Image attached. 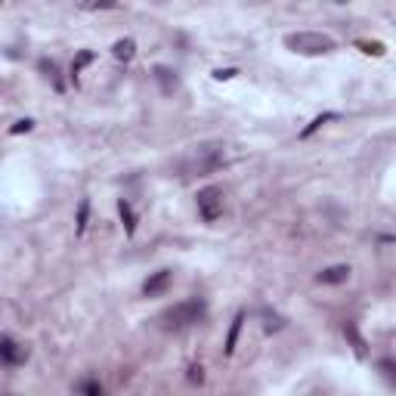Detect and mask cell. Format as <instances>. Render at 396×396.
Segmentation results:
<instances>
[{"label": "cell", "instance_id": "ac0fdd59", "mask_svg": "<svg viewBox=\"0 0 396 396\" xmlns=\"http://www.w3.org/2000/svg\"><path fill=\"white\" fill-rule=\"evenodd\" d=\"M31 127H34V121H28V118L25 121H15L13 127H10V134H28Z\"/></svg>", "mask_w": 396, "mask_h": 396}, {"label": "cell", "instance_id": "30bf717a", "mask_svg": "<svg viewBox=\"0 0 396 396\" xmlns=\"http://www.w3.org/2000/svg\"><path fill=\"white\" fill-rule=\"evenodd\" d=\"M242 322H245V313H238L236 319H232V328H229V338H226V353L229 356L236 353V340H238V331H242Z\"/></svg>", "mask_w": 396, "mask_h": 396}, {"label": "cell", "instance_id": "5b68a950", "mask_svg": "<svg viewBox=\"0 0 396 396\" xmlns=\"http://www.w3.org/2000/svg\"><path fill=\"white\" fill-rule=\"evenodd\" d=\"M167 285H170V269H158L152 279H146L143 294H146V298H158L161 291H167Z\"/></svg>", "mask_w": 396, "mask_h": 396}, {"label": "cell", "instance_id": "9c48e42d", "mask_svg": "<svg viewBox=\"0 0 396 396\" xmlns=\"http://www.w3.org/2000/svg\"><path fill=\"white\" fill-rule=\"evenodd\" d=\"M155 77H158V84H161V90H165V93H170V90L177 87V77H174V72H170V68H165V65L155 68Z\"/></svg>", "mask_w": 396, "mask_h": 396}, {"label": "cell", "instance_id": "8fae6325", "mask_svg": "<svg viewBox=\"0 0 396 396\" xmlns=\"http://www.w3.org/2000/svg\"><path fill=\"white\" fill-rule=\"evenodd\" d=\"M344 335L353 340V347H356V353L359 356H366V340L359 338V331H356V325H344Z\"/></svg>", "mask_w": 396, "mask_h": 396}, {"label": "cell", "instance_id": "ba28073f", "mask_svg": "<svg viewBox=\"0 0 396 396\" xmlns=\"http://www.w3.org/2000/svg\"><path fill=\"white\" fill-rule=\"evenodd\" d=\"M118 211H121V220H124V226H127V236H134L136 232V214H134V207L127 205V201H118Z\"/></svg>", "mask_w": 396, "mask_h": 396}, {"label": "cell", "instance_id": "52a82bcc", "mask_svg": "<svg viewBox=\"0 0 396 396\" xmlns=\"http://www.w3.org/2000/svg\"><path fill=\"white\" fill-rule=\"evenodd\" d=\"M115 59H118V62H130V59H134L136 56V44L134 41H130V37H124V41H118V44H115Z\"/></svg>", "mask_w": 396, "mask_h": 396}, {"label": "cell", "instance_id": "44dd1931", "mask_svg": "<svg viewBox=\"0 0 396 396\" xmlns=\"http://www.w3.org/2000/svg\"><path fill=\"white\" fill-rule=\"evenodd\" d=\"M366 53H375V56H384V44H359Z\"/></svg>", "mask_w": 396, "mask_h": 396}, {"label": "cell", "instance_id": "ffe728a7", "mask_svg": "<svg viewBox=\"0 0 396 396\" xmlns=\"http://www.w3.org/2000/svg\"><path fill=\"white\" fill-rule=\"evenodd\" d=\"M214 77L217 81H229V77H236V68H217Z\"/></svg>", "mask_w": 396, "mask_h": 396}, {"label": "cell", "instance_id": "8992f818", "mask_svg": "<svg viewBox=\"0 0 396 396\" xmlns=\"http://www.w3.org/2000/svg\"><path fill=\"white\" fill-rule=\"evenodd\" d=\"M316 279H319L322 285H340V282L350 279V267H344V263H340V267H328V269H322Z\"/></svg>", "mask_w": 396, "mask_h": 396}, {"label": "cell", "instance_id": "3957f363", "mask_svg": "<svg viewBox=\"0 0 396 396\" xmlns=\"http://www.w3.org/2000/svg\"><path fill=\"white\" fill-rule=\"evenodd\" d=\"M196 205H198V214L205 223H214L220 220L223 214V192L217 189V186H205V189L196 196Z\"/></svg>", "mask_w": 396, "mask_h": 396}, {"label": "cell", "instance_id": "6da1fadb", "mask_svg": "<svg viewBox=\"0 0 396 396\" xmlns=\"http://www.w3.org/2000/svg\"><path fill=\"white\" fill-rule=\"evenodd\" d=\"M285 46L291 53H300V56H322V53L335 50V37L319 34V31H294L285 37Z\"/></svg>", "mask_w": 396, "mask_h": 396}, {"label": "cell", "instance_id": "d6986e66", "mask_svg": "<svg viewBox=\"0 0 396 396\" xmlns=\"http://www.w3.org/2000/svg\"><path fill=\"white\" fill-rule=\"evenodd\" d=\"M189 381H192V384H201V381H205V369H201V366H192V369H189Z\"/></svg>", "mask_w": 396, "mask_h": 396}, {"label": "cell", "instance_id": "e0dca14e", "mask_svg": "<svg viewBox=\"0 0 396 396\" xmlns=\"http://www.w3.org/2000/svg\"><path fill=\"white\" fill-rule=\"evenodd\" d=\"M84 6H87V10H99V6H103V10H112V6H118V4H115V0H84Z\"/></svg>", "mask_w": 396, "mask_h": 396}, {"label": "cell", "instance_id": "5bb4252c", "mask_svg": "<svg viewBox=\"0 0 396 396\" xmlns=\"http://www.w3.org/2000/svg\"><path fill=\"white\" fill-rule=\"evenodd\" d=\"M87 211H90V205L81 201V207H77V236H84V229H87Z\"/></svg>", "mask_w": 396, "mask_h": 396}, {"label": "cell", "instance_id": "277c9868", "mask_svg": "<svg viewBox=\"0 0 396 396\" xmlns=\"http://www.w3.org/2000/svg\"><path fill=\"white\" fill-rule=\"evenodd\" d=\"M0 359L6 362V366H22V362L28 359L25 347H19L13 338H0Z\"/></svg>", "mask_w": 396, "mask_h": 396}, {"label": "cell", "instance_id": "7c38bea8", "mask_svg": "<svg viewBox=\"0 0 396 396\" xmlns=\"http://www.w3.org/2000/svg\"><path fill=\"white\" fill-rule=\"evenodd\" d=\"M77 393H87V396H103V384H99V381H84V384H77Z\"/></svg>", "mask_w": 396, "mask_h": 396}, {"label": "cell", "instance_id": "2e32d148", "mask_svg": "<svg viewBox=\"0 0 396 396\" xmlns=\"http://www.w3.org/2000/svg\"><path fill=\"white\" fill-rule=\"evenodd\" d=\"M41 68L46 72V77H53V84H56V90H62V84H59V77H56V62H41Z\"/></svg>", "mask_w": 396, "mask_h": 396}, {"label": "cell", "instance_id": "9a60e30c", "mask_svg": "<svg viewBox=\"0 0 396 396\" xmlns=\"http://www.w3.org/2000/svg\"><path fill=\"white\" fill-rule=\"evenodd\" d=\"M331 118H338V115H319V118H316L313 124H309V127H307V130H304V134H300V136H309V134H316V130H319L325 121H331Z\"/></svg>", "mask_w": 396, "mask_h": 396}, {"label": "cell", "instance_id": "4fadbf2b", "mask_svg": "<svg viewBox=\"0 0 396 396\" xmlns=\"http://www.w3.org/2000/svg\"><path fill=\"white\" fill-rule=\"evenodd\" d=\"M87 62H93V53H90V50H84L81 56H77V59L72 62V77H77V75H81V68L87 65Z\"/></svg>", "mask_w": 396, "mask_h": 396}, {"label": "cell", "instance_id": "7a4b0ae2", "mask_svg": "<svg viewBox=\"0 0 396 396\" xmlns=\"http://www.w3.org/2000/svg\"><path fill=\"white\" fill-rule=\"evenodd\" d=\"M205 300L201 298H189V300H183V304H177V307H170L167 313H161V322H165V328H186V325H196L205 319Z\"/></svg>", "mask_w": 396, "mask_h": 396}]
</instances>
